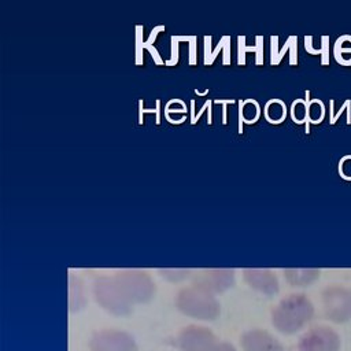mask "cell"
I'll use <instances>...</instances> for the list:
<instances>
[{
	"label": "cell",
	"instance_id": "5b68a950",
	"mask_svg": "<svg viewBox=\"0 0 351 351\" xmlns=\"http://www.w3.org/2000/svg\"><path fill=\"white\" fill-rule=\"evenodd\" d=\"M325 315L333 322L351 319V289L341 285H330L322 292Z\"/></svg>",
	"mask_w": 351,
	"mask_h": 351
},
{
	"label": "cell",
	"instance_id": "7c38bea8",
	"mask_svg": "<svg viewBox=\"0 0 351 351\" xmlns=\"http://www.w3.org/2000/svg\"><path fill=\"white\" fill-rule=\"evenodd\" d=\"M284 276L291 285L306 287L318 278L319 270L318 269H285Z\"/></svg>",
	"mask_w": 351,
	"mask_h": 351
},
{
	"label": "cell",
	"instance_id": "8992f818",
	"mask_svg": "<svg viewBox=\"0 0 351 351\" xmlns=\"http://www.w3.org/2000/svg\"><path fill=\"white\" fill-rule=\"evenodd\" d=\"M92 351H137L134 339L122 330H100L90 339Z\"/></svg>",
	"mask_w": 351,
	"mask_h": 351
},
{
	"label": "cell",
	"instance_id": "ba28073f",
	"mask_svg": "<svg viewBox=\"0 0 351 351\" xmlns=\"http://www.w3.org/2000/svg\"><path fill=\"white\" fill-rule=\"evenodd\" d=\"M215 343V336L207 328L196 325L182 329L178 336L181 351H208Z\"/></svg>",
	"mask_w": 351,
	"mask_h": 351
},
{
	"label": "cell",
	"instance_id": "6da1fadb",
	"mask_svg": "<svg viewBox=\"0 0 351 351\" xmlns=\"http://www.w3.org/2000/svg\"><path fill=\"white\" fill-rule=\"evenodd\" d=\"M314 314V307L303 293H292L284 298L273 310V325L282 333H295L302 329Z\"/></svg>",
	"mask_w": 351,
	"mask_h": 351
},
{
	"label": "cell",
	"instance_id": "9a60e30c",
	"mask_svg": "<svg viewBox=\"0 0 351 351\" xmlns=\"http://www.w3.org/2000/svg\"><path fill=\"white\" fill-rule=\"evenodd\" d=\"M307 114L310 115L311 122L317 123L324 117V106L319 100H311V103L307 106Z\"/></svg>",
	"mask_w": 351,
	"mask_h": 351
},
{
	"label": "cell",
	"instance_id": "e0dca14e",
	"mask_svg": "<svg viewBox=\"0 0 351 351\" xmlns=\"http://www.w3.org/2000/svg\"><path fill=\"white\" fill-rule=\"evenodd\" d=\"M160 273H163L165 277L177 281V280H181V278L186 277L189 270H185V269H162Z\"/></svg>",
	"mask_w": 351,
	"mask_h": 351
},
{
	"label": "cell",
	"instance_id": "5bb4252c",
	"mask_svg": "<svg viewBox=\"0 0 351 351\" xmlns=\"http://www.w3.org/2000/svg\"><path fill=\"white\" fill-rule=\"evenodd\" d=\"M266 115L271 122H280L285 115V106L280 100H271L266 106Z\"/></svg>",
	"mask_w": 351,
	"mask_h": 351
},
{
	"label": "cell",
	"instance_id": "ac0fdd59",
	"mask_svg": "<svg viewBox=\"0 0 351 351\" xmlns=\"http://www.w3.org/2000/svg\"><path fill=\"white\" fill-rule=\"evenodd\" d=\"M208 351H236L229 343H215Z\"/></svg>",
	"mask_w": 351,
	"mask_h": 351
},
{
	"label": "cell",
	"instance_id": "52a82bcc",
	"mask_svg": "<svg viewBox=\"0 0 351 351\" xmlns=\"http://www.w3.org/2000/svg\"><path fill=\"white\" fill-rule=\"evenodd\" d=\"M339 335L329 326H315L303 335L299 351H339Z\"/></svg>",
	"mask_w": 351,
	"mask_h": 351
},
{
	"label": "cell",
	"instance_id": "277c9868",
	"mask_svg": "<svg viewBox=\"0 0 351 351\" xmlns=\"http://www.w3.org/2000/svg\"><path fill=\"white\" fill-rule=\"evenodd\" d=\"M114 277L132 303L148 302L155 293L151 277L143 270L126 269L118 271Z\"/></svg>",
	"mask_w": 351,
	"mask_h": 351
},
{
	"label": "cell",
	"instance_id": "3957f363",
	"mask_svg": "<svg viewBox=\"0 0 351 351\" xmlns=\"http://www.w3.org/2000/svg\"><path fill=\"white\" fill-rule=\"evenodd\" d=\"M93 293L101 307L117 315L132 311L133 303L128 299L115 277H100L93 284Z\"/></svg>",
	"mask_w": 351,
	"mask_h": 351
},
{
	"label": "cell",
	"instance_id": "9c48e42d",
	"mask_svg": "<svg viewBox=\"0 0 351 351\" xmlns=\"http://www.w3.org/2000/svg\"><path fill=\"white\" fill-rule=\"evenodd\" d=\"M234 282V271L232 269H208L196 274L193 285L211 293L222 292Z\"/></svg>",
	"mask_w": 351,
	"mask_h": 351
},
{
	"label": "cell",
	"instance_id": "30bf717a",
	"mask_svg": "<svg viewBox=\"0 0 351 351\" xmlns=\"http://www.w3.org/2000/svg\"><path fill=\"white\" fill-rule=\"evenodd\" d=\"M241 346L244 351H284L276 337L261 329L245 332L241 337Z\"/></svg>",
	"mask_w": 351,
	"mask_h": 351
},
{
	"label": "cell",
	"instance_id": "4fadbf2b",
	"mask_svg": "<svg viewBox=\"0 0 351 351\" xmlns=\"http://www.w3.org/2000/svg\"><path fill=\"white\" fill-rule=\"evenodd\" d=\"M85 303L84 293H82V287L78 280L73 278L71 276L69 277V306L71 311H75L81 308Z\"/></svg>",
	"mask_w": 351,
	"mask_h": 351
},
{
	"label": "cell",
	"instance_id": "7a4b0ae2",
	"mask_svg": "<svg viewBox=\"0 0 351 351\" xmlns=\"http://www.w3.org/2000/svg\"><path fill=\"white\" fill-rule=\"evenodd\" d=\"M176 303L180 311L193 318L215 319L219 314V303L214 293L195 285L181 289Z\"/></svg>",
	"mask_w": 351,
	"mask_h": 351
},
{
	"label": "cell",
	"instance_id": "d6986e66",
	"mask_svg": "<svg viewBox=\"0 0 351 351\" xmlns=\"http://www.w3.org/2000/svg\"><path fill=\"white\" fill-rule=\"evenodd\" d=\"M322 40V49H321V52H322V63H328V37L325 36V37H322L321 38Z\"/></svg>",
	"mask_w": 351,
	"mask_h": 351
},
{
	"label": "cell",
	"instance_id": "8fae6325",
	"mask_svg": "<svg viewBox=\"0 0 351 351\" xmlns=\"http://www.w3.org/2000/svg\"><path fill=\"white\" fill-rule=\"evenodd\" d=\"M245 281L255 289L273 295L278 291V281L269 269H244Z\"/></svg>",
	"mask_w": 351,
	"mask_h": 351
},
{
	"label": "cell",
	"instance_id": "2e32d148",
	"mask_svg": "<svg viewBox=\"0 0 351 351\" xmlns=\"http://www.w3.org/2000/svg\"><path fill=\"white\" fill-rule=\"evenodd\" d=\"M339 173L343 178L351 180V155H346L339 162Z\"/></svg>",
	"mask_w": 351,
	"mask_h": 351
}]
</instances>
